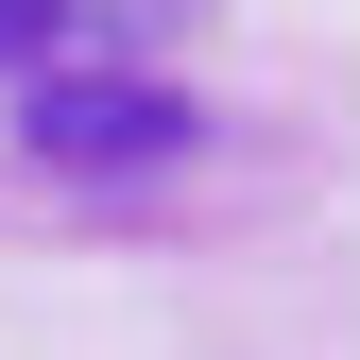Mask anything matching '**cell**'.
Here are the masks:
<instances>
[{"label":"cell","mask_w":360,"mask_h":360,"mask_svg":"<svg viewBox=\"0 0 360 360\" xmlns=\"http://www.w3.org/2000/svg\"><path fill=\"white\" fill-rule=\"evenodd\" d=\"M18 138L52 172H138V155H189V103H172V86H120V69H52L18 103Z\"/></svg>","instance_id":"1"},{"label":"cell","mask_w":360,"mask_h":360,"mask_svg":"<svg viewBox=\"0 0 360 360\" xmlns=\"http://www.w3.org/2000/svg\"><path fill=\"white\" fill-rule=\"evenodd\" d=\"M52 34H69V0H0V69H52Z\"/></svg>","instance_id":"2"}]
</instances>
